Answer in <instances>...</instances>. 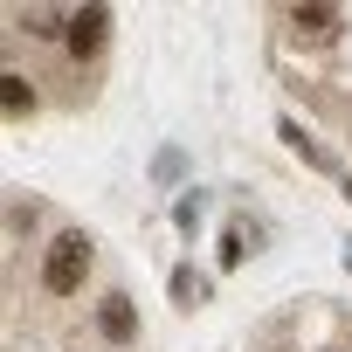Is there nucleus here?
<instances>
[{
	"label": "nucleus",
	"mask_w": 352,
	"mask_h": 352,
	"mask_svg": "<svg viewBox=\"0 0 352 352\" xmlns=\"http://www.w3.org/2000/svg\"><path fill=\"white\" fill-rule=\"evenodd\" d=\"M290 28L311 35V42H331L345 28V8H318V0H311V8H290Z\"/></svg>",
	"instance_id": "obj_4"
},
{
	"label": "nucleus",
	"mask_w": 352,
	"mask_h": 352,
	"mask_svg": "<svg viewBox=\"0 0 352 352\" xmlns=\"http://www.w3.org/2000/svg\"><path fill=\"white\" fill-rule=\"evenodd\" d=\"M104 35H111V8H76V14L63 21V49H69V63H90V56L104 49Z\"/></svg>",
	"instance_id": "obj_2"
},
{
	"label": "nucleus",
	"mask_w": 352,
	"mask_h": 352,
	"mask_svg": "<svg viewBox=\"0 0 352 352\" xmlns=\"http://www.w3.org/2000/svg\"><path fill=\"white\" fill-rule=\"evenodd\" d=\"M242 256H249V242H242V228H228V235H221V270H235Z\"/></svg>",
	"instance_id": "obj_8"
},
{
	"label": "nucleus",
	"mask_w": 352,
	"mask_h": 352,
	"mask_svg": "<svg viewBox=\"0 0 352 352\" xmlns=\"http://www.w3.org/2000/svg\"><path fill=\"white\" fill-rule=\"evenodd\" d=\"M208 297V276H194V270H173V304H180V311H194Z\"/></svg>",
	"instance_id": "obj_7"
},
{
	"label": "nucleus",
	"mask_w": 352,
	"mask_h": 352,
	"mask_svg": "<svg viewBox=\"0 0 352 352\" xmlns=\"http://www.w3.org/2000/svg\"><path fill=\"white\" fill-rule=\"evenodd\" d=\"M345 201H352V180H345Z\"/></svg>",
	"instance_id": "obj_9"
},
{
	"label": "nucleus",
	"mask_w": 352,
	"mask_h": 352,
	"mask_svg": "<svg viewBox=\"0 0 352 352\" xmlns=\"http://www.w3.org/2000/svg\"><path fill=\"white\" fill-rule=\"evenodd\" d=\"M90 263H97V242H90L83 228H56L49 249H42V290H49V297H83Z\"/></svg>",
	"instance_id": "obj_1"
},
{
	"label": "nucleus",
	"mask_w": 352,
	"mask_h": 352,
	"mask_svg": "<svg viewBox=\"0 0 352 352\" xmlns=\"http://www.w3.org/2000/svg\"><path fill=\"white\" fill-rule=\"evenodd\" d=\"M276 131H283V145H290V152H297V159H304V166H318V173H331V152H324V145H311V138H304V124H297V118H283V124H276Z\"/></svg>",
	"instance_id": "obj_6"
},
{
	"label": "nucleus",
	"mask_w": 352,
	"mask_h": 352,
	"mask_svg": "<svg viewBox=\"0 0 352 352\" xmlns=\"http://www.w3.org/2000/svg\"><path fill=\"white\" fill-rule=\"evenodd\" d=\"M35 104H42V97H35V83H28L21 69H0V111L21 124V118H35Z\"/></svg>",
	"instance_id": "obj_5"
},
{
	"label": "nucleus",
	"mask_w": 352,
	"mask_h": 352,
	"mask_svg": "<svg viewBox=\"0 0 352 352\" xmlns=\"http://www.w3.org/2000/svg\"><path fill=\"white\" fill-rule=\"evenodd\" d=\"M97 338L118 345V352L138 345V304H131L124 290H104V297H97Z\"/></svg>",
	"instance_id": "obj_3"
}]
</instances>
